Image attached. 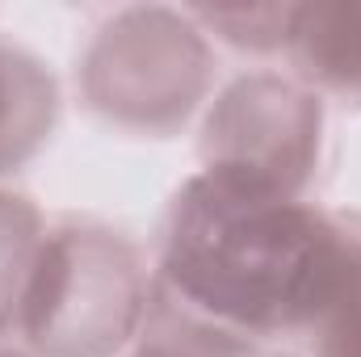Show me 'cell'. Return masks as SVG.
Masks as SVG:
<instances>
[{"mask_svg": "<svg viewBox=\"0 0 361 357\" xmlns=\"http://www.w3.org/2000/svg\"><path fill=\"white\" fill-rule=\"evenodd\" d=\"M152 273L160 294L261 353L311 345L361 298V210L197 169L164 206Z\"/></svg>", "mask_w": 361, "mask_h": 357, "instance_id": "obj_1", "label": "cell"}, {"mask_svg": "<svg viewBox=\"0 0 361 357\" xmlns=\"http://www.w3.org/2000/svg\"><path fill=\"white\" fill-rule=\"evenodd\" d=\"M311 357H361V298L311 341Z\"/></svg>", "mask_w": 361, "mask_h": 357, "instance_id": "obj_9", "label": "cell"}, {"mask_svg": "<svg viewBox=\"0 0 361 357\" xmlns=\"http://www.w3.org/2000/svg\"><path fill=\"white\" fill-rule=\"evenodd\" d=\"M0 357H34L30 349H21L17 341H0Z\"/></svg>", "mask_w": 361, "mask_h": 357, "instance_id": "obj_10", "label": "cell"}, {"mask_svg": "<svg viewBox=\"0 0 361 357\" xmlns=\"http://www.w3.org/2000/svg\"><path fill=\"white\" fill-rule=\"evenodd\" d=\"M286 59L311 92L361 105V0L298 4Z\"/></svg>", "mask_w": 361, "mask_h": 357, "instance_id": "obj_5", "label": "cell"}, {"mask_svg": "<svg viewBox=\"0 0 361 357\" xmlns=\"http://www.w3.org/2000/svg\"><path fill=\"white\" fill-rule=\"evenodd\" d=\"M152 294V257L135 236L92 214H55L13 341L34 357H126Z\"/></svg>", "mask_w": 361, "mask_h": 357, "instance_id": "obj_2", "label": "cell"}, {"mask_svg": "<svg viewBox=\"0 0 361 357\" xmlns=\"http://www.w3.org/2000/svg\"><path fill=\"white\" fill-rule=\"evenodd\" d=\"M47 223L51 219L30 193L0 185V341H13L17 332Z\"/></svg>", "mask_w": 361, "mask_h": 357, "instance_id": "obj_7", "label": "cell"}, {"mask_svg": "<svg viewBox=\"0 0 361 357\" xmlns=\"http://www.w3.org/2000/svg\"><path fill=\"white\" fill-rule=\"evenodd\" d=\"M197 160L202 173L281 198H311L324 160V97L290 72H240L202 114Z\"/></svg>", "mask_w": 361, "mask_h": 357, "instance_id": "obj_4", "label": "cell"}, {"mask_svg": "<svg viewBox=\"0 0 361 357\" xmlns=\"http://www.w3.org/2000/svg\"><path fill=\"white\" fill-rule=\"evenodd\" d=\"M294 13L298 4H189V17L206 30V38H219L252 59L290 51Z\"/></svg>", "mask_w": 361, "mask_h": 357, "instance_id": "obj_8", "label": "cell"}, {"mask_svg": "<svg viewBox=\"0 0 361 357\" xmlns=\"http://www.w3.org/2000/svg\"><path fill=\"white\" fill-rule=\"evenodd\" d=\"M59 126V80L21 42L0 38V181L42 156Z\"/></svg>", "mask_w": 361, "mask_h": 357, "instance_id": "obj_6", "label": "cell"}, {"mask_svg": "<svg viewBox=\"0 0 361 357\" xmlns=\"http://www.w3.org/2000/svg\"><path fill=\"white\" fill-rule=\"evenodd\" d=\"M214 47L189 8L130 4L89 30L76 55V101L135 139L180 135L214 89Z\"/></svg>", "mask_w": 361, "mask_h": 357, "instance_id": "obj_3", "label": "cell"}, {"mask_svg": "<svg viewBox=\"0 0 361 357\" xmlns=\"http://www.w3.org/2000/svg\"><path fill=\"white\" fill-rule=\"evenodd\" d=\"M126 357H147V353H126Z\"/></svg>", "mask_w": 361, "mask_h": 357, "instance_id": "obj_12", "label": "cell"}, {"mask_svg": "<svg viewBox=\"0 0 361 357\" xmlns=\"http://www.w3.org/2000/svg\"><path fill=\"white\" fill-rule=\"evenodd\" d=\"M261 357H302V353H290V349H269V353H261Z\"/></svg>", "mask_w": 361, "mask_h": 357, "instance_id": "obj_11", "label": "cell"}]
</instances>
